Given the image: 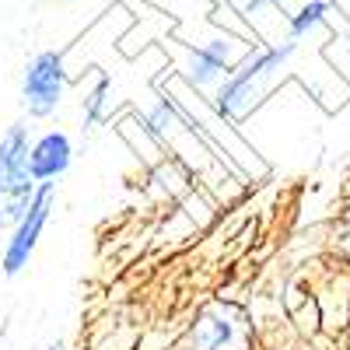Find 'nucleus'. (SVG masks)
Masks as SVG:
<instances>
[{
  "label": "nucleus",
  "mask_w": 350,
  "mask_h": 350,
  "mask_svg": "<svg viewBox=\"0 0 350 350\" xmlns=\"http://www.w3.org/2000/svg\"><path fill=\"white\" fill-rule=\"evenodd\" d=\"M183 350H252V323L239 305L211 301L189 323Z\"/></svg>",
  "instance_id": "39448f33"
},
{
  "label": "nucleus",
  "mask_w": 350,
  "mask_h": 350,
  "mask_svg": "<svg viewBox=\"0 0 350 350\" xmlns=\"http://www.w3.org/2000/svg\"><path fill=\"white\" fill-rule=\"evenodd\" d=\"M295 53H298V39H291V36L284 42H273V46H256L207 95L214 112L221 120L242 126L249 116L259 112V105L273 95V88L284 81V70L295 60Z\"/></svg>",
  "instance_id": "f257e3e1"
},
{
  "label": "nucleus",
  "mask_w": 350,
  "mask_h": 350,
  "mask_svg": "<svg viewBox=\"0 0 350 350\" xmlns=\"http://www.w3.org/2000/svg\"><path fill=\"white\" fill-rule=\"evenodd\" d=\"M329 14H333L329 0H305L301 8H291L287 11V32H291V39H305V36L315 32V28L329 25Z\"/></svg>",
  "instance_id": "6e6552de"
},
{
  "label": "nucleus",
  "mask_w": 350,
  "mask_h": 350,
  "mask_svg": "<svg viewBox=\"0 0 350 350\" xmlns=\"http://www.w3.org/2000/svg\"><path fill=\"white\" fill-rule=\"evenodd\" d=\"M74 154H77V148H74L67 130H42L39 137H32V148H28V172H32L36 186H46V183L56 186L70 172Z\"/></svg>",
  "instance_id": "0eeeda50"
},
{
  "label": "nucleus",
  "mask_w": 350,
  "mask_h": 350,
  "mask_svg": "<svg viewBox=\"0 0 350 350\" xmlns=\"http://www.w3.org/2000/svg\"><path fill=\"white\" fill-rule=\"evenodd\" d=\"M46 350H64V347H60V343H49V347H46Z\"/></svg>",
  "instance_id": "9d476101"
},
{
  "label": "nucleus",
  "mask_w": 350,
  "mask_h": 350,
  "mask_svg": "<svg viewBox=\"0 0 350 350\" xmlns=\"http://www.w3.org/2000/svg\"><path fill=\"white\" fill-rule=\"evenodd\" d=\"M67 56L56 49H39L21 70V109L28 120H53L67 98Z\"/></svg>",
  "instance_id": "20e7f679"
},
{
  "label": "nucleus",
  "mask_w": 350,
  "mask_h": 350,
  "mask_svg": "<svg viewBox=\"0 0 350 350\" xmlns=\"http://www.w3.org/2000/svg\"><path fill=\"white\" fill-rule=\"evenodd\" d=\"M252 49H256V42H249L245 36H231V32H214L203 42H183L175 77L189 84L193 92L211 95Z\"/></svg>",
  "instance_id": "f03ea898"
},
{
  "label": "nucleus",
  "mask_w": 350,
  "mask_h": 350,
  "mask_svg": "<svg viewBox=\"0 0 350 350\" xmlns=\"http://www.w3.org/2000/svg\"><path fill=\"white\" fill-rule=\"evenodd\" d=\"M28 148H32V130L25 123H11L0 133V231H11L36 196Z\"/></svg>",
  "instance_id": "7ed1b4c3"
},
{
  "label": "nucleus",
  "mask_w": 350,
  "mask_h": 350,
  "mask_svg": "<svg viewBox=\"0 0 350 350\" xmlns=\"http://www.w3.org/2000/svg\"><path fill=\"white\" fill-rule=\"evenodd\" d=\"M109 95H112V81L105 74H95V88L84 95V120L98 123L109 116Z\"/></svg>",
  "instance_id": "1a4fd4ad"
},
{
  "label": "nucleus",
  "mask_w": 350,
  "mask_h": 350,
  "mask_svg": "<svg viewBox=\"0 0 350 350\" xmlns=\"http://www.w3.org/2000/svg\"><path fill=\"white\" fill-rule=\"evenodd\" d=\"M53 207H56V186L46 183V186H36V196L28 203L25 217L8 231V242L0 249V273L4 277H18L25 273V267L32 262L36 249H39V239L53 217Z\"/></svg>",
  "instance_id": "423d86ee"
}]
</instances>
